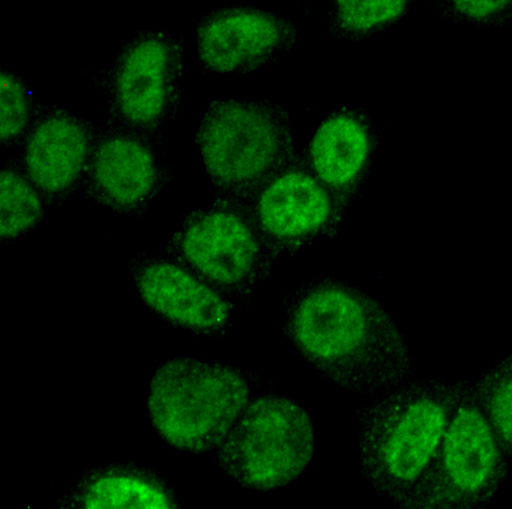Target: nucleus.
I'll return each mask as SVG.
<instances>
[{"mask_svg": "<svg viewBox=\"0 0 512 509\" xmlns=\"http://www.w3.org/2000/svg\"><path fill=\"white\" fill-rule=\"evenodd\" d=\"M251 379L240 369L195 359L166 362L153 375L148 412L173 448L207 452L221 444L249 404Z\"/></svg>", "mask_w": 512, "mask_h": 509, "instance_id": "20e7f679", "label": "nucleus"}, {"mask_svg": "<svg viewBox=\"0 0 512 509\" xmlns=\"http://www.w3.org/2000/svg\"><path fill=\"white\" fill-rule=\"evenodd\" d=\"M31 96L27 86L10 71L0 72V137L12 143L27 130Z\"/></svg>", "mask_w": 512, "mask_h": 509, "instance_id": "6ab92c4d", "label": "nucleus"}, {"mask_svg": "<svg viewBox=\"0 0 512 509\" xmlns=\"http://www.w3.org/2000/svg\"><path fill=\"white\" fill-rule=\"evenodd\" d=\"M507 6H512L511 2H455L454 7L460 14L470 18H488L496 12L501 11Z\"/></svg>", "mask_w": 512, "mask_h": 509, "instance_id": "aec40b11", "label": "nucleus"}, {"mask_svg": "<svg viewBox=\"0 0 512 509\" xmlns=\"http://www.w3.org/2000/svg\"><path fill=\"white\" fill-rule=\"evenodd\" d=\"M473 388L512 461V351L481 376Z\"/></svg>", "mask_w": 512, "mask_h": 509, "instance_id": "a211bd4d", "label": "nucleus"}, {"mask_svg": "<svg viewBox=\"0 0 512 509\" xmlns=\"http://www.w3.org/2000/svg\"><path fill=\"white\" fill-rule=\"evenodd\" d=\"M512 461L477 398L463 384L437 458L406 508L473 509L489 505Z\"/></svg>", "mask_w": 512, "mask_h": 509, "instance_id": "39448f33", "label": "nucleus"}, {"mask_svg": "<svg viewBox=\"0 0 512 509\" xmlns=\"http://www.w3.org/2000/svg\"><path fill=\"white\" fill-rule=\"evenodd\" d=\"M312 419L286 398L250 402L220 447L224 473L240 486L271 491L301 476L314 455Z\"/></svg>", "mask_w": 512, "mask_h": 509, "instance_id": "423d86ee", "label": "nucleus"}, {"mask_svg": "<svg viewBox=\"0 0 512 509\" xmlns=\"http://www.w3.org/2000/svg\"><path fill=\"white\" fill-rule=\"evenodd\" d=\"M94 145V134L85 120L66 110H49L25 141V173L41 194L62 198L86 173Z\"/></svg>", "mask_w": 512, "mask_h": 509, "instance_id": "4468645a", "label": "nucleus"}, {"mask_svg": "<svg viewBox=\"0 0 512 509\" xmlns=\"http://www.w3.org/2000/svg\"><path fill=\"white\" fill-rule=\"evenodd\" d=\"M407 2L339 0L331 12L330 29L340 40L356 41L387 29L403 17Z\"/></svg>", "mask_w": 512, "mask_h": 509, "instance_id": "f3484780", "label": "nucleus"}, {"mask_svg": "<svg viewBox=\"0 0 512 509\" xmlns=\"http://www.w3.org/2000/svg\"><path fill=\"white\" fill-rule=\"evenodd\" d=\"M173 246L204 281L243 299L267 282L278 260L245 202L223 197L192 212L175 234Z\"/></svg>", "mask_w": 512, "mask_h": 509, "instance_id": "0eeeda50", "label": "nucleus"}, {"mask_svg": "<svg viewBox=\"0 0 512 509\" xmlns=\"http://www.w3.org/2000/svg\"><path fill=\"white\" fill-rule=\"evenodd\" d=\"M196 37L204 68L223 75H248L289 53L298 41L299 29L271 11L228 5L203 16Z\"/></svg>", "mask_w": 512, "mask_h": 509, "instance_id": "9d476101", "label": "nucleus"}, {"mask_svg": "<svg viewBox=\"0 0 512 509\" xmlns=\"http://www.w3.org/2000/svg\"><path fill=\"white\" fill-rule=\"evenodd\" d=\"M80 505L86 509H170L174 503L157 481L114 470L86 483L80 493Z\"/></svg>", "mask_w": 512, "mask_h": 509, "instance_id": "2eb2a0df", "label": "nucleus"}, {"mask_svg": "<svg viewBox=\"0 0 512 509\" xmlns=\"http://www.w3.org/2000/svg\"><path fill=\"white\" fill-rule=\"evenodd\" d=\"M377 145L368 113L342 106L319 122L301 156L318 180L350 209L368 180Z\"/></svg>", "mask_w": 512, "mask_h": 509, "instance_id": "9b49d317", "label": "nucleus"}, {"mask_svg": "<svg viewBox=\"0 0 512 509\" xmlns=\"http://www.w3.org/2000/svg\"><path fill=\"white\" fill-rule=\"evenodd\" d=\"M86 174L88 194L120 212L145 207L164 180L156 148L127 126L111 130L95 142Z\"/></svg>", "mask_w": 512, "mask_h": 509, "instance_id": "f8f14e48", "label": "nucleus"}, {"mask_svg": "<svg viewBox=\"0 0 512 509\" xmlns=\"http://www.w3.org/2000/svg\"><path fill=\"white\" fill-rule=\"evenodd\" d=\"M196 143L217 193L241 202L299 155L291 111L267 99L213 100L202 114Z\"/></svg>", "mask_w": 512, "mask_h": 509, "instance_id": "7ed1b4c3", "label": "nucleus"}, {"mask_svg": "<svg viewBox=\"0 0 512 509\" xmlns=\"http://www.w3.org/2000/svg\"><path fill=\"white\" fill-rule=\"evenodd\" d=\"M281 328L320 376L344 390L378 396L413 376L411 354L391 315L341 279L316 276L290 290Z\"/></svg>", "mask_w": 512, "mask_h": 509, "instance_id": "f257e3e1", "label": "nucleus"}, {"mask_svg": "<svg viewBox=\"0 0 512 509\" xmlns=\"http://www.w3.org/2000/svg\"><path fill=\"white\" fill-rule=\"evenodd\" d=\"M278 259L334 238L349 208L307 167L301 154L245 201Z\"/></svg>", "mask_w": 512, "mask_h": 509, "instance_id": "6e6552de", "label": "nucleus"}, {"mask_svg": "<svg viewBox=\"0 0 512 509\" xmlns=\"http://www.w3.org/2000/svg\"><path fill=\"white\" fill-rule=\"evenodd\" d=\"M182 72V48L153 30L135 35L120 50L106 76L114 117L137 131L156 129L172 116Z\"/></svg>", "mask_w": 512, "mask_h": 509, "instance_id": "1a4fd4ad", "label": "nucleus"}, {"mask_svg": "<svg viewBox=\"0 0 512 509\" xmlns=\"http://www.w3.org/2000/svg\"><path fill=\"white\" fill-rule=\"evenodd\" d=\"M43 216L40 190L27 173L5 167L0 175V234L14 239L30 231Z\"/></svg>", "mask_w": 512, "mask_h": 509, "instance_id": "dca6fc26", "label": "nucleus"}, {"mask_svg": "<svg viewBox=\"0 0 512 509\" xmlns=\"http://www.w3.org/2000/svg\"><path fill=\"white\" fill-rule=\"evenodd\" d=\"M464 381L408 379L378 394L358 412V457L381 496L406 508L441 447Z\"/></svg>", "mask_w": 512, "mask_h": 509, "instance_id": "f03ea898", "label": "nucleus"}, {"mask_svg": "<svg viewBox=\"0 0 512 509\" xmlns=\"http://www.w3.org/2000/svg\"><path fill=\"white\" fill-rule=\"evenodd\" d=\"M136 285L148 307L176 325L204 335L221 334L233 318V304L194 271L161 259L137 267Z\"/></svg>", "mask_w": 512, "mask_h": 509, "instance_id": "ddd939ff", "label": "nucleus"}]
</instances>
